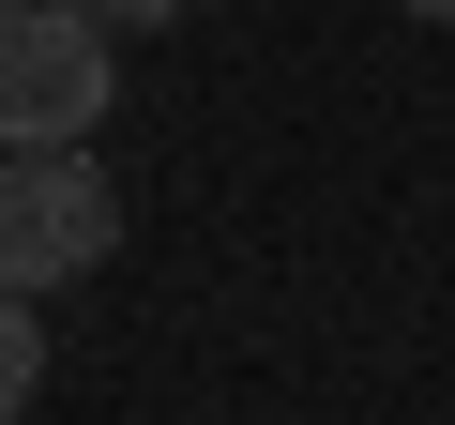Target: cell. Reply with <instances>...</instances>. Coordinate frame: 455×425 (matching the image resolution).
<instances>
[{
    "mask_svg": "<svg viewBox=\"0 0 455 425\" xmlns=\"http://www.w3.org/2000/svg\"><path fill=\"white\" fill-rule=\"evenodd\" d=\"M107 244H122V197H107L92 137H61V152H0V289H76Z\"/></svg>",
    "mask_w": 455,
    "mask_h": 425,
    "instance_id": "obj_1",
    "label": "cell"
},
{
    "mask_svg": "<svg viewBox=\"0 0 455 425\" xmlns=\"http://www.w3.org/2000/svg\"><path fill=\"white\" fill-rule=\"evenodd\" d=\"M107 16L92 0H31V16H0V152H61L107 122Z\"/></svg>",
    "mask_w": 455,
    "mask_h": 425,
    "instance_id": "obj_2",
    "label": "cell"
},
{
    "mask_svg": "<svg viewBox=\"0 0 455 425\" xmlns=\"http://www.w3.org/2000/svg\"><path fill=\"white\" fill-rule=\"evenodd\" d=\"M46 289H0V395H31L46 380V319H31Z\"/></svg>",
    "mask_w": 455,
    "mask_h": 425,
    "instance_id": "obj_3",
    "label": "cell"
},
{
    "mask_svg": "<svg viewBox=\"0 0 455 425\" xmlns=\"http://www.w3.org/2000/svg\"><path fill=\"white\" fill-rule=\"evenodd\" d=\"M107 31H167V16H197V0H92Z\"/></svg>",
    "mask_w": 455,
    "mask_h": 425,
    "instance_id": "obj_4",
    "label": "cell"
},
{
    "mask_svg": "<svg viewBox=\"0 0 455 425\" xmlns=\"http://www.w3.org/2000/svg\"><path fill=\"white\" fill-rule=\"evenodd\" d=\"M395 16H455V0H395Z\"/></svg>",
    "mask_w": 455,
    "mask_h": 425,
    "instance_id": "obj_5",
    "label": "cell"
},
{
    "mask_svg": "<svg viewBox=\"0 0 455 425\" xmlns=\"http://www.w3.org/2000/svg\"><path fill=\"white\" fill-rule=\"evenodd\" d=\"M0 425H31V395H0Z\"/></svg>",
    "mask_w": 455,
    "mask_h": 425,
    "instance_id": "obj_6",
    "label": "cell"
},
{
    "mask_svg": "<svg viewBox=\"0 0 455 425\" xmlns=\"http://www.w3.org/2000/svg\"><path fill=\"white\" fill-rule=\"evenodd\" d=\"M0 16H31V0H0Z\"/></svg>",
    "mask_w": 455,
    "mask_h": 425,
    "instance_id": "obj_7",
    "label": "cell"
}]
</instances>
